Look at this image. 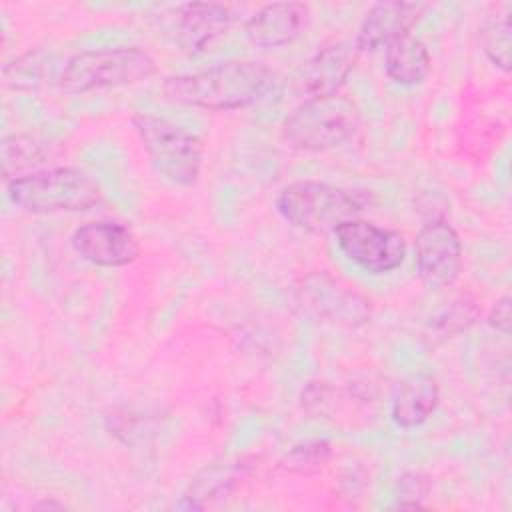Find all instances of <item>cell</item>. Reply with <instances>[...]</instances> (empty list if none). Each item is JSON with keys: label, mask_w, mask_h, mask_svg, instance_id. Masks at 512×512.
Instances as JSON below:
<instances>
[{"label": "cell", "mask_w": 512, "mask_h": 512, "mask_svg": "<svg viewBox=\"0 0 512 512\" xmlns=\"http://www.w3.org/2000/svg\"><path fill=\"white\" fill-rule=\"evenodd\" d=\"M276 86V74L256 60H226L214 66L168 76L162 92L170 102L210 112L248 108Z\"/></svg>", "instance_id": "1"}, {"label": "cell", "mask_w": 512, "mask_h": 512, "mask_svg": "<svg viewBox=\"0 0 512 512\" xmlns=\"http://www.w3.org/2000/svg\"><path fill=\"white\" fill-rule=\"evenodd\" d=\"M374 202L370 190L344 188L320 180H294L278 192L274 206L290 226L310 234H328L338 224L360 218Z\"/></svg>", "instance_id": "2"}, {"label": "cell", "mask_w": 512, "mask_h": 512, "mask_svg": "<svg viewBox=\"0 0 512 512\" xmlns=\"http://www.w3.org/2000/svg\"><path fill=\"white\" fill-rule=\"evenodd\" d=\"M6 194L16 208L28 214L84 212L102 200L98 182L76 166L30 170L8 180Z\"/></svg>", "instance_id": "3"}, {"label": "cell", "mask_w": 512, "mask_h": 512, "mask_svg": "<svg viewBox=\"0 0 512 512\" xmlns=\"http://www.w3.org/2000/svg\"><path fill=\"white\" fill-rule=\"evenodd\" d=\"M156 72V60L138 46H114L76 52L64 60L58 88L78 96L106 88H120L148 80Z\"/></svg>", "instance_id": "4"}, {"label": "cell", "mask_w": 512, "mask_h": 512, "mask_svg": "<svg viewBox=\"0 0 512 512\" xmlns=\"http://www.w3.org/2000/svg\"><path fill=\"white\" fill-rule=\"evenodd\" d=\"M132 128L154 172L174 186H194L202 174L204 144L184 126L148 112L132 116Z\"/></svg>", "instance_id": "5"}, {"label": "cell", "mask_w": 512, "mask_h": 512, "mask_svg": "<svg viewBox=\"0 0 512 512\" xmlns=\"http://www.w3.org/2000/svg\"><path fill=\"white\" fill-rule=\"evenodd\" d=\"M360 124V108L346 96L304 98L284 118L282 136L296 150L326 152L350 142Z\"/></svg>", "instance_id": "6"}, {"label": "cell", "mask_w": 512, "mask_h": 512, "mask_svg": "<svg viewBox=\"0 0 512 512\" xmlns=\"http://www.w3.org/2000/svg\"><path fill=\"white\" fill-rule=\"evenodd\" d=\"M296 300L312 318L340 328L356 330L372 318L370 300L326 270L306 274L296 288Z\"/></svg>", "instance_id": "7"}, {"label": "cell", "mask_w": 512, "mask_h": 512, "mask_svg": "<svg viewBox=\"0 0 512 512\" xmlns=\"http://www.w3.org/2000/svg\"><path fill=\"white\" fill-rule=\"evenodd\" d=\"M332 234L338 250L358 268L374 276L394 272L406 258L408 246L402 232L364 218L346 220Z\"/></svg>", "instance_id": "8"}, {"label": "cell", "mask_w": 512, "mask_h": 512, "mask_svg": "<svg viewBox=\"0 0 512 512\" xmlns=\"http://www.w3.org/2000/svg\"><path fill=\"white\" fill-rule=\"evenodd\" d=\"M414 268L432 290L452 286L462 272V240L446 218L426 220L414 236Z\"/></svg>", "instance_id": "9"}, {"label": "cell", "mask_w": 512, "mask_h": 512, "mask_svg": "<svg viewBox=\"0 0 512 512\" xmlns=\"http://www.w3.org/2000/svg\"><path fill=\"white\" fill-rule=\"evenodd\" d=\"M70 244L82 260L102 268H122L140 256L134 230L118 220L84 222L72 232Z\"/></svg>", "instance_id": "10"}, {"label": "cell", "mask_w": 512, "mask_h": 512, "mask_svg": "<svg viewBox=\"0 0 512 512\" xmlns=\"http://www.w3.org/2000/svg\"><path fill=\"white\" fill-rule=\"evenodd\" d=\"M424 12L426 4L420 2L388 0L372 4L358 26L354 48L358 54L386 50L392 42L408 36Z\"/></svg>", "instance_id": "11"}, {"label": "cell", "mask_w": 512, "mask_h": 512, "mask_svg": "<svg viewBox=\"0 0 512 512\" xmlns=\"http://www.w3.org/2000/svg\"><path fill=\"white\" fill-rule=\"evenodd\" d=\"M358 50L354 42L332 40L322 44L304 64L300 90L306 98H324L340 94L356 66Z\"/></svg>", "instance_id": "12"}, {"label": "cell", "mask_w": 512, "mask_h": 512, "mask_svg": "<svg viewBox=\"0 0 512 512\" xmlns=\"http://www.w3.org/2000/svg\"><path fill=\"white\" fill-rule=\"evenodd\" d=\"M310 6L304 2H272L260 6L244 24V34L258 48L292 44L308 26Z\"/></svg>", "instance_id": "13"}, {"label": "cell", "mask_w": 512, "mask_h": 512, "mask_svg": "<svg viewBox=\"0 0 512 512\" xmlns=\"http://www.w3.org/2000/svg\"><path fill=\"white\" fill-rule=\"evenodd\" d=\"M234 16L228 4L220 2H188L176 12V34L180 46L198 54L226 34Z\"/></svg>", "instance_id": "14"}, {"label": "cell", "mask_w": 512, "mask_h": 512, "mask_svg": "<svg viewBox=\"0 0 512 512\" xmlns=\"http://www.w3.org/2000/svg\"><path fill=\"white\" fill-rule=\"evenodd\" d=\"M440 386L430 374H414L402 380L390 400V418L396 426L412 430L422 426L436 412Z\"/></svg>", "instance_id": "15"}, {"label": "cell", "mask_w": 512, "mask_h": 512, "mask_svg": "<svg viewBox=\"0 0 512 512\" xmlns=\"http://www.w3.org/2000/svg\"><path fill=\"white\" fill-rule=\"evenodd\" d=\"M250 468L252 464L246 458H234L206 466L192 478L188 490L184 492V504L188 508H204L212 500L232 494L234 488L250 474Z\"/></svg>", "instance_id": "16"}, {"label": "cell", "mask_w": 512, "mask_h": 512, "mask_svg": "<svg viewBox=\"0 0 512 512\" xmlns=\"http://www.w3.org/2000/svg\"><path fill=\"white\" fill-rule=\"evenodd\" d=\"M432 68V56L426 44L408 34L392 42L384 50V72L388 80L398 86H418L422 84Z\"/></svg>", "instance_id": "17"}, {"label": "cell", "mask_w": 512, "mask_h": 512, "mask_svg": "<svg viewBox=\"0 0 512 512\" xmlns=\"http://www.w3.org/2000/svg\"><path fill=\"white\" fill-rule=\"evenodd\" d=\"M56 74V64H54V54L46 50H28L20 56H16L12 62H8L2 70L4 84L12 90L18 92H32L40 90L42 86L50 84Z\"/></svg>", "instance_id": "18"}, {"label": "cell", "mask_w": 512, "mask_h": 512, "mask_svg": "<svg viewBox=\"0 0 512 512\" xmlns=\"http://www.w3.org/2000/svg\"><path fill=\"white\" fill-rule=\"evenodd\" d=\"M510 4L496 8L492 14L486 16L480 28V44L486 60L502 70L510 72L512 62V26H510Z\"/></svg>", "instance_id": "19"}, {"label": "cell", "mask_w": 512, "mask_h": 512, "mask_svg": "<svg viewBox=\"0 0 512 512\" xmlns=\"http://www.w3.org/2000/svg\"><path fill=\"white\" fill-rule=\"evenodd\" d=\"M480 318V306L470 296H460L442 308L428 324V340L440 342L454 338L460 332H466Z\"/></svg>", "instance_id": "20"}, {"label": "cell", "mask_w": 512, "mask_h": 512, "mask_svg": "<svg viewBox=\"0 0 512 512\" xmlns=\"http://www.w3.org/2000/svg\"><path fill=\"white\" fill-rule=\"evenodd\" d=\"M42 162H44V150H42V144H38L36 140L22 134H12L2 140V166H4L6 182L16 176H22L24 170L34 168Z\"/></svg>", "instance_id": "21"}, {"label": "cell", "mask_w": 512, "mask_h": 512, "mask_svg": "<svg viewBox=\"0 0 512 512\" xmlns=\"http://www.w3.org/2000/svg\"><path fill=\"white\" fill-rule=\"evenodd\" d=\"M332 458V444L328 440L316 438V440H306L300 444H294L288 454L282 460V466L290 474L298 476H312L320 472L328 460Z\"/></svg>", "instance_id": "22"}, {"label": "cell", "mask_w": 512, "mask_h": 512, "mask_svg": "<svg viewBox=\"0 0 512 512\" xmlns=\"http://www.w3.org/2000/svg\"><path fill=\"white\" fill-rule=\"evenodd\" d=\"M402 496H398V508H422V498L428 492V480L422 474H406L400 480Z\"/></svg>", "instance_id": "23"}, {"label": "cell", "mask_w": 512, "mask_h": 512, "mask_svg": "<svg viewBox=\"0 0 512 512\" xmlns=\"http://www.w3.org/2000/svg\"><path fill=\"white\" fill-rule=\"evenodd\" d=\"M510 306H512V300H510L508 294H504L502 298H498V300L492 304V308H490V312H488V318H486L488 326H490L492 330L504 334V336L510 334V322H512V320H510Z\"/></svg>", "instance_id": "24"}, {"label": "cell", "mask_w": 512, "mask_h": 512, "mask_svg": "<svg viewBox=\"0 0 512 512\" xmlns=\"http://www.w3.org/2000/svg\"><path fill=\"white\" fill-rule=\"evenodd\" d=\"M34 508H36V510H42V508H64V504L52 502V500H42V502H38Z\"/></svg>", "instance_id": "25"}]
</instances>
